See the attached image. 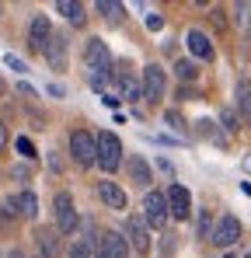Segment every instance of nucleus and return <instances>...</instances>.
Wrapping results in <instances>:
<instances>
[{
  "instance_id": "obj_18",
  "label": "nucleus",
  "mask_w": 251,
  "mask_h": 258,
  "mask_svg": "<svg viewBox=\"0 0 251 258\" xmlns=\"http://www.w3.org/2000/svg\"><path fill=\"white\" fill-rule=\"evenodd\" d=\"M94 11L108 21V25H122V14H126V7L119 4V0H98L94 4Z\"/></svg>"
},
{
  "instance_id": "obj_10",
  "label": "nucleus",
  "mask_w": 251,
  "mask_h": 258,
  "mask_svg": "<svg viewBox=\"0 0 251 258\" xmlns=\"http://www.w3.org/2000/svg\"><path fill=\"white\" fill-rule=\"evenodd\" d=\"M49 39H52V25H49V18H45V14H35V18L28 21V45H32L35 52H45Z\"/></svg>"
},
{
  "instance_id": "obj_1",
  "label": "nucleus",
  "mask_w": 251,
  "mask_h": 258,
  "mask_svg": "<svg viewBox=\"0 0 251 258\" xmlns=\"http://www.w3.org/2000/svg\"><path fill=\"white\" fill-rule=\"evenodd\" d=\"M70 157L77 168H94L98 164V136H91L87 129L70 133Z\"/></svg>"
},
{
  "instance_id": "obj_39",
  "label": "nucleus",
  "mask_w": 251,
  "mask_h": 258,
  "mask_svg": "<svg viewBox=\"0 0 251 258\" xmlns=\"http://www.w3.org/2000/svg\"><path fill=\"white\" fill-rule=\"evenodd\" d=\"M220 258H237V255H220Z\"/></svg>"
},
{
  "instance_id": "obj_40",
  "label": "nucleus",
  "mask_w": 251,
  "mask_h": 258,
  "mask_svg": "<svg viewBox=\"0 0 251 258\" xmlns=\"http://www.w3.org/2000/svg\"><path fill=\"white\" fill-rule=\"evenodd\" d=\"M244 258H251V251H248V255H244Z\"/></svg>"
},
{
  "instance_id": "obj_24",
  "label": "nucleus",
  "mask_w": 251,
  "mask_h": 258,
  "mask_svg": "<svg viewBox=\"0 0 251 258\" xmlns=\"http://www.w3.org/2000/svg\"><path fill=\"white\" fill-rule=\"evenodd\" d=\"M14 147H18V154H21V157H25V161H35V157H39V154H35V147H32V140H28V136H18V140H14Z\"/></svg>"
},
{
  "instance_id": "obj_2",
  "label": "nucleus",
  "mask_w": 251,
  "mask_h": 258,
  "mask_svg": "<svg viewBox=\"0 0 251 258\" xmlns=\"http://www.w3.org/2000/svg\"><path fill=\"white\" fill-rule=\"evenodd\" d=\"M84 67H87V77L91 74H108V67H112V49L105 39H87L84 45Z\"/></svg>"
},
{
  "instance_id": "obj_27",
  "label": "nucleus",
  "mask_w": 251,
  "mask_h": 258,
  "mask_svg": "<svg viewBox=\"0 0 251 258\" xmlns=\"http://www.w3.org/2000/svg\"><path fill=\"white\" fill-rule=\"evenodd\" d=\"M4 63H7L11 70H18V74H28V63H25L21 56H14V52H7V56H4Z\"/></svg>"
},
{
  "instance_id": "obj_14",
  "label": "nucleus",
  "mask_w": 251,
  "mask_h": 258,
  "mask_svg": "<svg viewBox=\"0 0 251 258\" xmlns=\"http://www.w3.org/2000/svg\"><path fill=\"white\" fill-rule=\"evenodd\" d=\"M35 244H39L42 258H56L59 255V230H56V227H52V230H49V227H39V230H35Z\"/></svg>"
},
{
  "instance_id": "obj_23",
  "label": "nucleus",
  "mask_w": 251,
  "mask_h": 258,
  "mask_svg": "<svg viewBox=\"0 0 251 258\" xmlns=\"http://www.w3.org/2000/svg\"><path fill=\"white\" fill-rule=\"evenodd\" d=\"M18 216H21L18 199H4V203H0V220H4V223H11V220H18Z\"/></svg>"
},
{
  "instance_id": "obj_11",
  "label": "nucleus",
  "mask_w": 251,
  "mask_h": 258,
  "mask_svg": "<svg viewBox=\"0 0 251 258\" xmlns=\"http://www.w3.org/2000/svg\"><path fill=\"white\" fill-rule=\"evenodd\" d=\"M185 45H189V52H192L196 59H203V63H209V59L216 56V49H213V42H209V35H206V32H199V28H189Z\"/></svg>"
},
{
  "instance_id": "obj_33",
  "label": "nucleus",
  "mask_w": 251,
  "mask_h": 258,
  "mask_svg": "<svg viewBox=\"0 0 251 258\" xmlns=\"http://www.w3.org/2000/svg\"><path fill=\"white\" fill-rule=\"evenodd\" d=\"M4 150H7V126L0 122V154H4Z\"/></svg>"
},
{
  "instance_id": "obj_13",
  "label": "nucleus",
  "mask_w": 251,
  "mask_h": 258,
  "mask_svg": "<svg viewBox=\"0 0 251 258\" xmlns=\"http://www.w3.org/2000/svg\"><path fill=\"white\" fill-rule=\"evenodd\" d=\"M42 56H45V63H49L52 70H67V39L52 32V39H49V45H45Z\"/></svg>"
},
{
  "instance_id": "obj_17",
  "label": "nucleus",
  "mask_w": 251,
  "mask_h": 258,
  "mask_svg": "<svg viewBox=\"0 0 251 258\" xmlns=\"http://www.w3.org/2000/svg\"><path fill=\"white\" fill-rule=\"evenodd\" d=\"M56 14H63V18H67L70 25H77V28L87 21V11H84L81 0H56Z\"/></svg>"
},
{
  "instance_id": "obj_19",
  "label": "nucleus",
  "mask_w": 251,
  "mask_h": 258,
  "mask_svg": "<svg viewBox=\"0 0 251 258\" xmlns=\"http://www.w3.org/2000/svg\"><path fill=\"white\" fill-rule=\"evenodd\" d=\"M237 115H241V122L251 126V81L237 84Z\"/></svg>"
},
{
  "instance_id": "obj_36",
  "label": "nucleus",
  "mask_w": 251,
  "mask_h": 258,
  "mask_svg": "<svg viewBox=\"0 0 251 258\" xmlns=\"http://www.w3.org/2000/svg\"><path fill=\"white\" fill-rule=\"evenodd\" d=\"M0 94H7V81L4 77H0Z\"/></svg>"
},
{
  "instance_id": "obj_38",
  "label": "nucleus",
  "mask_w": 251,
  "mask_h": 258,
  "mask_svg": "<svg viewBox=\"0 0 251 258\" xmlns=\"http://www.w3.org/2000/svg\"><path fill=\"white\" fill-rule=\"evenodd\" d=\"M94 258H108V255H105V251H98V255H94Z\"/></svg>"
},
{
  "instance_id": "obj_22",
  "label": "nucleus",
  "mask_w": 251,
  "mask_h": 258,
  "mask_svg": "<svg viewBox=\"0 0 251 258\" xmlns=\"http://www.w3.org/2000/svg\"><path fill=\"white\" fill-rule=\"evenodd\" d=\"M174 77H178L181 84L199 81V63H192V59H178V63H174Z\"/></svg>"
},
{
  "instance_id": "obj_3",
  "label": "nucleus",
  "mask_w": 251,
  "mask_h": 258,
  "mask_svg": "<svg viewBox=\"0 0 251 258\" xmlns=\"http://www.w3.org/2000/svg\"><path fill=\"white\" fill-rule=\"evenodd\" d=\"M164 91H167L164 67H161V63H147V67H143V101H147V105H161Z\"/></svg>"
},
{
  "instance_id": "obj_26",
  "label": "nucleus",
  "mask_w": 251,
  "mask_h": 258,
  "mask_svg": "<svg viewBox=\"0 0 251 258\" xmlns=\"http://www.w3.org/2000/svg\"><path fill=\"white\" fill-rule=\"evenodd\" d=\"M220 122H223V129H227V133H237V129H241L237 115H234L230 108H223V112H220Z\"/></svg>"
},
{
  "instance_id": "obj_28",
  "label": "nucleus",
  "mask_w": 251,
  "mask_h": 258,
  "mask_svg": "<svg viewBox=\"0 0 251 258\" xmlns=\"http://www.w3.org/2000/svg\"><path fill=\"white\" fill-rule=\"evenodd\" d=\"M237 21L244 32H251V4H237Z\"/></svg>"
},
{
  "instance_id": "obj_4",
  "label": "nucleus",
  "mask_w": 251,
  "mask_h": 258,
  "mask_svg": "<svg viewBox=\"0 0 251 258\" xmlns=\"http://www.w3.org/2000/svg\"><path fill=\"white\" fill-rule=\"evenodd\" d=\"M98 164H101V171H119L122 168V140L115 133L98 136Z\"/></svg>"
},
{
  "instance_id": "obj_15",
  "label": "nucleus",
  "mask_w": 251,
  "mask_h": 258,
  "mask_svg": "<svg viewBox=\"0 0 251 258\" xmlns=\"http://www.w3.org/2000/svg\"><path fill=\"white\" fill-rule=\"evenodd\" d=\"M126 171H129V178H133V185H140V188H150L154 174H150V164H147L140 154H133V157L126 161Z\"/></svg>"
},
{
  "instance_id": "obj_16",
  "label": "nucleus",
  "mask_w": 251,
  "mask_h": 258,
  "mask_svg": "<svg viewBox=\"0 0 251 258\" xmlns=\"http://www.w3.org/2000/svg\"><path fill=\"white\" fill-rule=\"evenodd\" d=\"M98 199H101L108 210H126V192L115 181H98Z\"/></svg>"
},
{
  "instance_id": "obj_32",
  "label": "nucleus",
  "mask_w": 251,
  "mask_h": 258,
  "mask_svg": "<svg viewBox=\"0 0 251 258\" xmlns=\"http://www.w3.org/2000/svg\"><path fill=\"white\" fill-rule=\"evenodd\" d=\"M178 98H181V101H196V98H199V91H192V87H181V91H178Z\"/></svg>"
},
{
  "instance_id": "obj_37",
  "label": "nucleus",
  "mask_w": 251,
  "mask_h": 258,
  "mask_svg": "<svg viewBox=\"0 0 251 258\" xmlns=\"http://www.w3.org/2000/svg\"><path fill=\"white\" fill-rule=\"evenodd\" d=\"M7 258H25V255H21V251H11V255H7Z\"/></svg>"
},
{
  "instance_id": "obj_30",
  "label": "nucleus",
  "mask_w": 251,
  "mask_h": 258,
  "mask_svg": "<svg viewBox=\"0 0 251 258\" xmlns=\"http://www.w3.org/2000/svg\"><path fill=\"white\" fill-rule=\"evenodd\" d=\"M164 119H167V126H171V129H178V133L185 129V122H181V115H178V112H164Z\"/></svg>"
},
{
  "instance_id": "obj_8",
  "label": "nucleus",
  "mask_w": 251,
  "mask_h": 258,
  "mask_svg": "<svg viewBox=\"0 0 251 258\" xmlns=\"http://www.w3.org/2000/svg\"><path fill=\"white\" fill-rule=\"evenodd\" d=\"M122 234H126V241L133 244V251H140V255L150 251V227H147L143 216H126Z\"/></svg>"
},
{
  "instance_id": "obj_5",
  "label": "nucleus",
  "mask_w": 251,
  "mask_h": 258,
  "mask_svg": "<svg viewBox=\"0 0 251 258\" xmlns=\"http://www.w3.org/2000/svg\"><path fill=\"white\" fill-rule=\"evenodd\" d=\"M52 213H56V230H59V234H74V230H77L81 216L74 210V196H70V192H56Z\"/></svg>"
},
{
  "instance_id": "obj_20",
  "label": "nucleus",
  "mask_w": 251,
  "mask_h": 258,
  "mask_svg": "<svg viewBox=\"0 0 251 258\" xmlns=\"http://www.w3.org/2000/svg\"><path fill=\"white\" fill-rule=\"evenodd\" d=\"M115 81H119V87H122V98H129V101L143 98V84H140L136 77H129L126 70H119V74H115Z\"/></svg>"
},
{
  "instance_id": "obj_6",
  "label": "nucleus",
  "mask_w": 251,
  "mask_h": 258,
  "mask_svg": "<svg viewBox=\"0 0 251 258\" xmlns=\"http://www.w3.org/2000/svg\"><path fill=\"white\" fill-rule=\"evenodd\" d=\"M143 220H147L150 230H164L167 220H171V213H167V196L147 192V196H143Z\"/></svg>"
},
{
  "instance_id": "obj_21",
  "label": "nucleus",
  "mask_w": 251,
  "mask_h": 258,
  "mask_svg": "<svg viewBox=\"0 0 251 258\" xmlns=\"http://www.w3.org/2000/svg\"><path fill=\"white\" fill-rule=\"evenodd\" d=\"M14 199H18V210H21L25 220H35V216H39V199H35V192H32V188H25V192H21V196H14Z\"/></svg>"
},
{
  "instance_id": "obj_31",
  "label": "nucleus",
  "mask_w": 251,
  "mask_h": 258,
  "mask_svg": "<svg viewBox=\"0 0 251 258\" xmlns=\"http://www.w3.org/2000/svg\"><path fill=\"white\" fill-rule=\"evenodd\" d=\"M213 230H209V213H203L199 216V237H209Z\"/></svg>"
},
{
  "instance_id": "obj_12",
  "label": "nucleus",
  "mask_w": 251,
  "mask_h": 258,
  "mask_svg": "<svg viewBox=\"0 0 251 258\" xmlns=\"http://www.w3.org/2000/svg\"><path fill=\"white\" fill-rule=\"evenodd\" d=\"M98 237H101L98 251H105L108 258H129V241H126V234H119V230H105V234H98Z\"/></svg>"
},
{
  "instance_id": "obj_35",
  "label": "nucleus",
  "mask_w": 251,
  "mask_h": 258,
  "mask_svg": "<svg viewBox=\"0 0 251 258\" xmlns=\"http://www.w3.org/2000/svg\"><path fill=\"white\" fill-rule=\"evenodd\" d=\"M18 91H21L25 98H35V87H28V84H18Z\"/></svg>"
},
{
  "instance_id": "obj_25",
  "label": "nucleus",
  "mask_w": 251,
  "mask_h": 258,
  "mask_svg": "<svg viewBox=\"0 0 251 258\" xmlns=\"http://www.w3.org/2000/svg\"><path fill=\"white\" fill-rule=\"evenodd\" d=\"M70 258H94V251H91V241H74V248H70Z\"/></svg>"
},
{
  "instance_id": "obj_7",
  "label": "nucleus",
  "mask_w": 251,
  "mask_h": 258,
  "mask_svg": "<svg viewBox=\"0 0 251 258\" xmlns=\"http://www.w3.org/2000/svg\"><path fill=\"white\" fill-rule=\"evenodd\" d=\"M209 241L216 244V248H234L237 241H241V220L237 216H220L216 220V227H213V234H209Z\"/></svg>"
},
{
  "instance_id": "obj_29",
  "label": "nucleus",
  "mask_w": 251,
  "mask_h": 258,
  "mask_svg": "<svg viewBox=\"0 0 251 258\" xmlns=\"http://www.w3.org/2000/svg\"><path fill=\"white\" fill-rule=\"evenodd\" d=\"M164 28V18L161 14H147V32H161Z\"/></svg>"
},
{
  "instance_id": "obj_9",
  "label": "nucleus",
  "mask_w": 251,
  "mask_h": 258,
  "mask_svg": "<svg viewBox=\"0 0 251 258\" xmlns=\"http://www.w3.org/2000/svg\"><path fill=\"white\" fill-rule=\"evenodd\" d=\"M164 196H167V213H171V220H189L192 216V196H189L185 185H171Z\"/></svg>"
},
{
  "instance_id": "obj_34",
  "label": "nucleus",
  "mask_w": 251,
  "mask_h": 258,
  "mask_svg": "<svg viewBox=\"0 0 251 258\" xmlns=\"http://www.w3.org/2000/svg\"><path fill=\"white\" fill-rule=\"evenodd\" d=\"M49 94H52V98H63L67 91H63V84H49Z\"/></svg>"
}]
</instances>
